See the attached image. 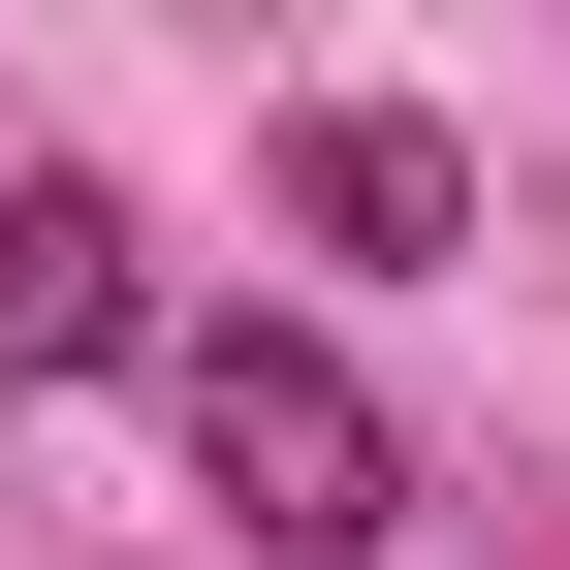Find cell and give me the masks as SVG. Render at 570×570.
Instances as JSON below:
<instances>
[{
    "instance_id": "6da1fadb",
    "label": "cell",
    "mask_w": 570,
    "mask_h": 570,
    "mask_svg": "<svg viewBox=\"0 0 570 570\" xmlns=\"http://www.w3.org/2000/svg\"><path fill=\"white\" fill-rule=\"evenodd\" d=\"M159 381H190V475L254 508V570H348V539L412 508V444H381V381H348L317 317H190Z\"/></svg>"
},
{
    "instance_id": "7a4b0ae2",
    "label": "cell",
    "mask_w": 570,
    "mask_h": 570,
    "mask_svg": "<svg viewBox=\"0 0 570 570\" xmlns=\"http://www.w3.org/2000/svg\"><path fill=\"white\" fill-rule=\"evenodd\" d=\"M159 348V223L96 159H0V381H127Z\"/></svg>"
},
{
    "instance_id": "3957f363",
    "label": "cell",
    "mask_w": 570,
    "mask_h": 570,
    "mask_svg": "<svg viewBox=\"0 0 570 570\" xmlns=\"http://www.w3.org/2000/svg\"><path fill=\"white\" fill-rule=\"evenodd\" d=\"M285 254H348V285H412V254H475V159H444V127H412V96H285Z\"/></svg>"
}]
</instances>
